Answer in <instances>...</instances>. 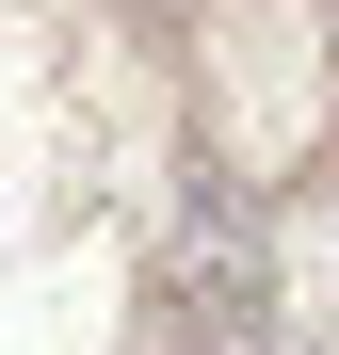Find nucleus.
Segmentation results:
<instances>
[{
	"mask_svg": "<svg viewBox=\"0 0 339 355\" xmlns=\"http://www.w3.org/2000/svg\"><path fill=\"white\" fill-rule=\"evenodd\" d=\"M210 355H275V323H259V307H243V323H210Z\"/></svg>",
	"mask_w": 339,
	"mask_h": 355,
	"instance_id": "2",
	"label": "nucleus"
},
{
	"mask_svg": "<svg viewBox=\"0 0 339 355\" xmlns=\"http://www.w3.org/2000/svg\"><path fill=\"white\" fill-rule=\"evenodd\" d=\"M178 291H210V323H243V307H275V259H259V210L226 194V178H194V210H178Z\"/></svg>",
	"mask_w": 339,
	"mask_h": 355,
	"instance_id": "1",
	"label": "nucleus"
}]
</instances>
